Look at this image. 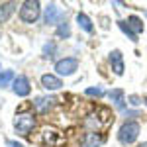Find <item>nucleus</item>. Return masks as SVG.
<instances>
[{
    "label": "nucleus",
    "instance_id": "obj_1",
    "mask_svg": "<svg viewBox=\"0 0 147 147\" xmlns=\"http://www.w3.org/2000/svg\"><path fill=\"white\" fill-rule=\"evenodd\" d=\"M139 131H141V125L134 122V120H127L124 124L120 125V129H118V141L122 143V145H131V143H136L137 137H139Z\"/></svg>",
    "mask_w": 147,
    "mask_h": 147
},
{
    "label": "nucleus",
    "instance_id": "obj_2",
    "mask_svg": "<svg viewBox=\"0 0 147 147\" xmlns=\"http://www.w3.org/2000/svg\"><path fill=\"white\" fill-rule=\"evenodd\" d=\"M41 16V4L37 0H26L20 6V20L24 24H35Z\"/></svg>",
    "mask_w": 147,
    "mask_h": 147
},
{
    "label": "nucleus",
    "instance_id": "obj_3",
    "mask_svg": "<svg viewBox=\"0 0 147 147\" xmlns=\"http://www.w3.org/2000/svg\"><path fill=\"white\" fill-rule=\"evenodd\" d=\"M34 127H35L34 114H30V112L16 114V118H14V129H16V134H18V136L26 137L32 129H34Z\"/></svg>",
    "mask_w": 147,
    "mask_h": 147
},
{
    "label": "nucleus",
    "instance_id": "obj_4",
    "mask_svg": "<svg viewBox=\"0 0 147 147\" xmlns=\"http://www.w3.org/2000/svg\"><path fill=\"white\" fill-rule=\"evenodd\" d=\"M77 69H79V59H75V57H65V59L55 61L57 77H71V75H75Z\"/></svg>",
    "mask_w": 147,
    "mask_h": 147
},
{
    "label": "nucleus",
    "instance_id": "obj_5",
    "mask_svg": "<svg viewBox=\"0 0 147 147\" xmlns=\"http://www.w3.org/2000/svg\"><path fill=\"white\" fill-rule=\"evenodd\" d=\"M63 22V12L57 8V4H49L43 12V24L47 26H59Z\"/></svg>",
    "mask_w": 147,
    "mask_h": 147
},
{
    "label": "nucleus",
    "instance_id": "obj_6",
    "mask_svg": "<svg viewBox=\"0 0 147 147\" xmlns=\"http://www.w3.org/2000/svg\"><path fill=\"white\" fill-rule=\"evenodd\" d=\"M12 92H14L16 96H20V98L28 96V94L32 92V86H30V80H28V77L18 75V77L14 79V82H12Z\"/></svg>",
    "mask_w": 147,
    "mask_h": 147
},
{
    "label": "nucleus",
    "instance_id": "obj_7",
    "mask_svg": "<svg viewBox=\"0 0 147 147\" xmlns=\"http://www.w3.org/2000/svg\"><path fill=\"white\" fill-rule=\"evenodd\" d=\"M110 65H112V71L114 75H118V77H122L124 75V55H122V51L120 49H114V51H110Z\"/></svg>",
    "mask_w": 147,
    "mask_h": 147
},
{
    "label": "nucleus",
    "instance_id": "obj_8",
    "mask_svg": "<svg viewBox=\"0 0 147 147\" xmlns=\"http://www.w3.org/2000/svg\"><path fill=\"white\" fill-rule=\"evenodd\" d=\"M41 86L45 90H59L63 86V80H61V77H57V75L45 73V75H41Z\"/></svg>",
    "mask_w": 147,
    "mask_h": 147
},
{
    "label": "nucleus",
    "instance_id": "obj_9",
    "mask_svg": "<svg viewBox=\"0 0 147 147\" xmlns=\"http://www.w3.org/2000/svg\"><path fill=\"white\" fill-rule=\"evenodd\" d=\"M102 143H104V137L98 131H88V134H84V137H82L80 147H100Z\"/></svg>",
    "mask_w": 147,
    "mask_h": 147
},
{
    "label": "nucleus",
    "instance_id": "obj_10",
    "mask_svg": "<svg viewBox=\"0 0 147 147\" xmlns=\"http://www.w3.org/2000/svg\"><path fill=\"white\" fill-rule=\"evenodd\" d=\"M53 98L51 96H37L34 100V106H35V110L37 112H41V114H45V112H49L51 110V106H53Z\"/></svg>",
    "mask_w": 147,
    "mask_h": 147
},
{
    "label": "nucleus",
    "instance_id": "obj_11",
    "mask_svg": "<svg viewBox=\"0 0 147 147\" xmlns=\"http://www.w3.org/2000/svg\"><path fill=\"white\" fill-rule=\"evenodd\" d=\"M108 98L114 102V106H116L118 110H124L125 100H124V90H122V88H114V90H110L108 92Z\"/></svg>",
    "mask_w": 147,
    "mask_h": 147
},
{
    "label": "nucleus",
    "instance_id": "obj_12",
    "mask_svg": "<svg viewBox=\"0 0 147 147\" xmlns=\"http://www.w3.org/2000/svg\"><path fill=\"white\" fill-rule=\"evenodd\" d=\"M14 10H16V2H2L0 4V24L8 22Z\"/></svg>",
    "mask_w": 147,
    "mask_h": 147
},
{
    "label": "nucleus",
    "instance_id": "obj_13",
    "mask_svg": "<svg viewBox=\"0 0 147 147\" xmlns=\"http://www.w3.org/2000/svg\"><path fill=\"white\" fill-rule=\"evenodd\" d=\"M77 24H79L80 30H82V32H86V34H92V32H94L92 20L86 16V14H82V12H79V14H77Z\"/></svg>",
    "mask_w": 147,
    "mask_h": 147
},
{
    "label": "nucleus",
    "instance_id": "obj_14",
    "mask_svg": "<svg viewBox=\"0 0 147 147\" xmlns=\"http://www.w3.org/2000/svg\"><path fill=\"white\" fill-rule=\"evenodd\" d=\"M14 71H2L0 73V88H6V86H12L14 82Z\"/></svg>",
    "mask_w": 147,
    "mask_h": 147
},
{
    "label": "nucleus",
    "instance_id": "obj_15",
    "mask_svg": "<svg viewBox=\"0 0 147 147\" xmlns=\"http://www.w3.org/2000/svg\"><path fill=\"white\" fill-rule=\"evenodd\" d=\"M125 22H127V26H129L136 34H141V32H143V20H141V18H137V16H129Z\"/></svg>",
    "mask_w": 147,
    "mask_h": 147
},
{
    "label": "nucleus",
    "instance_id": "obj_16",
    "mask_svg": "<svg viewBox=\"0 0 147 147\" xmlns=\"http://www.w3.org/2000/svg\"><path fill=\"white\" fill-rule=\"evenodd\" d=\"M118 28H120V30H122V32H124V34L127 35L131 41H134V43L137 41V34L131 30V28H129V26H127V22H125V20H118Z\"/></svg>",
    "mask_w": 147,
    "mask_h": 147
},
{
    "label": "nucleus",
    "instance_id": "obj_17",
    "mask_svg": "<svg viewBox=\"0 0 147 147\" xmlns=\"http://www.w3.org/2000/svg\"><path fill=\"white\" fill-rule=\"evenodd\" d=\"M57 35H59V37H63V39L71 37V28H69L67 22H61L59 26H57Z\"/></svg>",
    "mask_w": 147,
    "mask_h": 147
},
{
    "label": "nucleus",
    "instance_id": "obj_18",
    "mask_svg": "<svg viewBox=\"0 0 147 147\" xmlns=\"http://www.w3.org/2000/svg\"><path fill=\"white\" fill-rule=\"evenodd\" d=\"M84 94L86 96H96V98H100V96H104V90H102V86H90V88H86L84 90Z\"/></svg>",
    "mask_w": 147,
    "mask_h": 147
},
{
    "label": "nucleus",
    "instance_id": "obj_19",
    "mask_svg": "<svg viewBox=\"0 0 147 147\" xmlns=\"http://www.w3.org/2000/svg\"><path fill=\"white\" fill-rule=\"evenodd\" d=\"M127 100H129L131 106H139V104L143 102V98H139V96H136V94H131V96H127Z\"/></svg>",
    "mask_w": 147,
    "mask_h": 147
},
{
    "label": "nucleus",
    "instance_id": "obj_20",
    "mask_svg": "<svg viewBox=\"0 0 147 147\" xmlns=\"http://www.w3.org/2000/svg\"><path fill=\"white\" fill-rule=\"evenodd\" d=\"M84 125H94V127H98V120H94V116H88L86 120H84Z\"/></svg>",
    "mask_w": 147,
    "mask_h": 147
},
{
    "label": "nucleus",
    "instance_id": "obj_21",
    "mask_svg": "<svg viewBox=\"0 0 147 147\" xmlns=\"http://www.w3.org/2000/svg\"><path fill=\"white\" fill-rule=\"evenodd\" d=\"M51 53H53V45H49V43H47V45L43 47V55H45V57H53Z\"/></svg>",
    "mask_w": 147,
    "mask_h": 147
},
{
    "label": "nucleus",
    "instance_id": "obj_22",
    "mask_svg": "<svg viewBox=\"0 0 147 147\" xmlns=\"http://www.w3.org/2000/svg\"><path fill=\"white\" fill-rule=\"evenodd\" d=\"M6 147H26L24 143H18V141H14V139H8L6 141Z\"/></svg>",
    "mask_w": 147,
    "mask_h": 147
},
{
    "label": "nucleus",
    "instance_id": "obj_23",
    "mask_svg": "<svg viewBox=\"0 0 147 147\" xmlns=\"http://www.w3.org/2000/svg\"><path fill=\"white\" fill-rule=\"evenodd\" d=\"M137 147H147V141H145V143H141V145H137Z\"/></svg>",
    "mask_w": 147,
    "mask_h": 147
},
{
    "label": "nucleus",
    "instance_id": "obj_24",
    "mask_svg": "<svg viewBox=\"0 0 147 147\" xmlns=\"http://www.w3.org/2000/svg\"><path fill=\"white\" fill-rule=\"evenodd\" d=\"M143 104H145V106H147V96H145V98H143Z\"/></svg>",
    "mask_w": 147,
    "mask_h": 147
}]
</instances>
